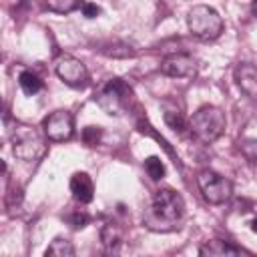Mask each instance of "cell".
<instances>
[{
  "label": "cell",
  "instance_id": "6da1fadb",
  "mask_svg": "<svg viewBox=\"0 0 257 257\" xmlns=\"http://www.w3.org/2000/svg\"><path fill=\"white\" fill-rule=\"evenodd\" d=\"M185 217V201L173 189H159L147 211L143 213V225L157 233H169L181 227Z\"/></svg>",
  "mask_w": 257,
  "mask_h": 257
},
{
  "label": "cell",
  "instance_id": "7a4b0ae2",
  "mask_svg": "<svg viewBox=\"0 0 257 257\" xmlns=\"http://www.w3.org/2000/svg\"><path fill=\"white\" fill-rule=\"evenodd\" d=\"M225 126H227L225 112L213 104L201 106L189 120V131L193 133V137L207 145L215 143L225 133Z\"/></svg>",
  "mask_w": 257,
  "mask_h": 257
},
{
  "label": "cell",
  "instance_id": "3957f363",
  "mask_svg": "<svg viewBox=\"0 0 257 257\" xmlns=\"http://www.w3.org/2000/svg\"><path fill=\"white\" fill-rule=\"evenodd\" d=\"M94 100L106 114L120 116L128 112L133 104V88L122 78H110L96 90Z\"/></svg>",
  "mask_w": 257,
  "mask_h": 257
},
{
  "label": "cell",
  "instance_id": "277c9868",
  "mask_svg": "<svg viewBox=\"0 0 257 257\" xmlns=\"http://www.w3.org/2000/svg\"><path fill=\"white\" fill-rule=\"evenodd\" d=\"M10 141H12V153L20 161L34 163V161H38L46 153L44 139L30 124L16 122L14 128H12V133H10Z\"/></svg>",
  "mask_w": 257,
  "mask_h": 257
},
{
  "label": "cell",
  "instance_id": "5b68a950",
  "mask_svg": "<svg viewBox=\"0 0 257 257\" xmlns=\"http://www.w3.org/2000/svg\"><path fill=\"white\" fill-rule=\"evenodd\" d=\"M187 26L195 38L209 42V40H215L223 32V18L219 16L215 8L197 4L187 14Z\"/></svg>",
  "mask_w": 257,
  "mask_h": 257
},
{
  "label": "cell",
  "instance_id": "8992f818",
  "mask_svg": "<svg viewBox=\"0 0 257 257\" xmlns=\"http://www.w3.org/2000/svg\"><path fill=\"white\" fill-rule=\"evenodd\" d=\"M197 185H199L205 201L211 205H221V203L229 201V197L233 195L231 181L211 169H205L197 175Z\"/></svg>",
  "mask_w": 257,
  "mask_h": 257
},
{
  "label": "cell",
  "instance_id": "52a82bcc",
  "mask_svg": "<svg viewBox=\"0 0 257 257\" xmlns=\"http://www.w3.org/2000/svg\"><path fill=\"white\" fill-rule=\"evenodd\" d=\"M54 70H56V76L64 84H68L72 88H82L88 82V70H86V66L78 58H74L70 54H62L54 62Z\"/></svg>",
  "mask_w": 257,
  "mask_h": 257
},
{
  "label": "cell",
  "instance_id": "ba28073f",
  "mask_svg": "<svg viewBox=\"0 0 257 257\" xmlns=\"http://www.w3.org/2000/svg\"><path fill=\"white\" fill-rule=\"evenodd\" d=\"M42 128H44V137L48 141L62 143V141H68L72 137L74 118H72V114L68 110H54L44 118Z\"/></svg>",
  "mask_w": 257,
  "mask_h": 257
},
{
  "label": "cell",
  "instance_id": "9c48e42d",
  "mask_svg": "<svg viewBox=\"0 0 257 257\" xmlns=\"http://www.w3.org/2000/svg\"><path fill=\"white\" fill-rule=\"evenodd\" d=\"M161 72L171 78H193L197 74V60L191 54H169L161 62Z\"/></svg>",
  "mask_w": 257,
  "mask_h": 257
},
{
  "label": "cell",
  "instance_id": "30bf717a",
  "mask_svg": "<svg viewBox=\"0 0 257 257\" xmlns=\"http://www.w3.org/2000/svg\"><path fill=\"white\" fill-rule=\"evenodd\" d=\"M235 82L243 94H247L251 100H257V64H239L235 68Z\"/></svg>",
  "mask_w": 257,
  "mask_h": 257
},
{
  "label": "cell",
  "instance_id": "8fae6325",
  "mask_svg": "<svg viewBox=\"0 0 257 257\" xmlns=\"http://www.w3.org/2000/svg\"><path fill=\"white\" fill-rule=\"evenodd\" d=\"M199 255H203V257H229V255H249V251L241 249L229 241H223V239H211L205 245H201Z\"/></svg>",
  "mask_w": 257,
  "mask_h": 257
},
{
  "label": "cell",
  "instance_id": "7c38bea8",
  "mask_svg": "<svg viewBox=\"0 0 257 257\" xmlns=\"http://www.w3.org/2000/svg\"><path fill=\"white\" fill-rule=\"evenodd\" d=\"M70 193L78 203H90L94 197V183L88 173H74L70 177Z\"/></svg>",
  "mask_w": 257,
  "mask_h": 257
},
{
  "label": "cell",
  "instance_id": "4fadbf2b",
  "mask_svg": "<svg viewBox=\"0 0 257 257\" xmlns=\"http://www.w3.org/2000/svg\"><path fill=\"white\" fill-rule=\"evenodd\" d=\"M100 241H102V247L106 253H114L122 243V229L112 221L104 223L100 229Z\"/></svg>",
  "mask_w": 257,
  "mask_h": 257
},
{
  "label": "cell",
  "instance_id": "5bb4252c",
  "mask_svg": "<svg viewBox=\"0 0 257 257\" xmlns=\"http://www.w3.org/2000/svg\"><path fill=\"white\" fill-rule=\"evenodd\" d=\"M18 84H20V88H22V92L24 94H28V96H34V94H38L40 90H42V80H40V76L38 74H34L32 70H24L20 76H18Z\"/></svg>",
  "mask_w": 257,
  "mask_h": 257
},
{
  "label": "cell",
  "instance_id": "9a60e30c",
  "mask_svg": "<svg viewBox=\"0 0 257 257\" xmlns=\"http://www.w3.org/2000/svg\"><path fill=\"white\" fill-rule=\"evenodd\" d=\"M46 257H72L74 255V245L68 241V239H62V237H56L48 249L44 251Z\"/></svg>",
  "mask_w": 257,
  "mask_h": 257
},
{
  "label": "cell",
  "instance_id": "2e32d148",
  "mask_svg": "<svg viewBox=\"0 0 257 257\" xmlns=\"http://www.w3.org/2000/svg\"><path fill=\"white\" fill-rule=\"evenodd\" d=\"M44 6L56 14H68L82 6V0H44Z\"/></svg>",
  "mask_w": 257,
  "mask_h": 257
},
{
  "label": "cell",
  "instance_id": "e0dca14e",
  "mask_svg": "<svg viewBox=\"0 0 257 257\" xmlns=\"http://www.w3.org/2000/svg\"><path fill=\"white\" fill-rule=\"evenodd\" d=\"M165 122H167L169 128H173V131L179 133V135H183V133L189 128V120H187L185 114L179 112V110H167V112H165Z\"/></svg>",
  "mask_w": 257,
  "mask_h": 257
},
{
  "label": "cell",
  "instance_id": "ac0fdd59",
  "mask_svg": "<svg viewBox=\"0 0 257 257\" xmlns=\"http://www.w3.org/2000/svg\"><path fill=\"white\" fill-rule=\"evenodd\" d=\"M145 171L153 181H161L165 177V165L159 157H149L145 161Z\"/></svg>",
  "mask_w": 257,
  "mask_h": 257
},
{
  "label": "cell",
  "instance_id": "d6986e66",
  "mask_svg": "<svg viewBox=\"0 0 257 257\" xmlns=\"http://www.w3.org/2000/svg\"><path fill=\"white\" fill-rule=\"evenodd\" d=\"M239 151L251 165H257V139H243L239 143Z\"/></svg>",
  "mask_w": 257,
  "mask_h": 257
},
{
  "label": "cell",
  "instance_id": "ffe728a7",
  "mask_svg": "<svg viewBox=\"0 0 257 257\" xmlns=\"http://www.w3.org/2000/svg\"><path fill=\"white\" fill-rule=\"evenodd\" d=\"M100 137H102V131H100V126H86V128L82 131V141H84L88 147H94V145H98Z\"/></svg>",
  "mask_w": 257,
  "mask_h": 257
},
{
  "label": "cell",
  "instance_id": "44dd1931",
  "mask_svg": "<svg viewBox=\"0 0 257 257\" xmlns=\"http://www.w3.org/2000/svg\"><path fill=\"white\" fill-rule=\"evenodd\" d=\"M102 52L106 56H112V58H128V56H135V50L131 46H124V44H118L112 50H102Z\"/></svg>",
  "mask_w": 257,
  "mask_h": 257
},
{
  "label": "cell",
  "instance_id": "7402d4cb",
  "mask_svg": "<svg viewBox=\"0 0 257 257\" xmlns=\"http://www.w3.org/2000/svg\"><path fill=\"white\" fill-rule=\"evenodd\" d=\"M80 10H82V14H84L86 18H96V16L100 14V8H98L96 4H92V2H82Z\"/></svg>",
  "mask_w": 257,
  "mask_h": 257
},
{
  "label": "cell",
  "instance_id": "603a6c76",
  "mask_svg": "<svg viewBox=\"0 0 257 257\" xmlns=\"http://www.w3.org/2000/svg\"><path fill=\"white\" fill-rule=\"evenodd\" d=\"M70 221H72V225H74L76 229H80V227H84V225L88 223V215H86L84 211H82V213H78V211H76V213L70 217Z\"/></svg>",
  "mask_w": 257,
  "mask_h": 257
},
{
  "label": "cell",
  "instance_id": "cb8c5ba5",
  "mask_svg": "<svg viewBox=\"0 0 257 257\" xmlns=\"http://www.w3.org/2000/svg\"><path fill=\"white\" fill-rule=\"evenodd\" d=\"M251 231H253V233H257V217L251 221Z\"/></svg>",
  "mask_w": 257,
  "mask_h": 257
},
{
  "label": "cell",
  "instance_id": "d4e9b609",
  "mask_svg": "<svg viewBox=\"0 0 257 257\" xmlns=\"http://www.w3.org/2000/svg\"><path fill=\"white\" fill-rule=\"evenodd\" d=\"M251 12L257 16V0H253V2H251Z\"/></svg>",
  "mask_w": 257,
  "mask_h": 257
}]
</instances>
